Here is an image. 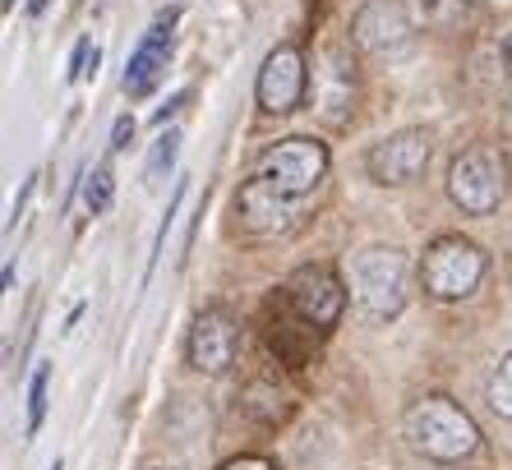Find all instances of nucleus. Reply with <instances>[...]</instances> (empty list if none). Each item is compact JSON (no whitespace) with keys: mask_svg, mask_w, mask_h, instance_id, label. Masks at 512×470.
Wrapping results in <instances>:
<instances>
[{"mask_svg":"<svg viewBox=\"0 0 512 470\" xmlns=\"http://www.w3.org/2000/svg\"><path fill=\"white\" fill-rule=\"evenodd\" d=\"M402 434L420 457L439 461V466H457L480 447L476 420L448 397H420L416 406H406Z\"/></svg>","mask_w":512,"mask_h":470,"instance_id":"1","label":"nucleus"},{"mask_svg":"<svg viewBox=\"0 0 512 470\" xmlns=\"http://www.w3.org/2000/svg\"><path fill=\"white\" fill-rule=\"evenodd\" d=\"M351 300L365 323H393L411 300V259L393 245L360 249L351 263Z\"/></svg>","mask_w":512,"mask_h":470,"instance_id":"2","label":"nucleus"},{"mask_svg":"<svg viewBox=\"0 0 512 470\" xmlns=\"http://www.w3.org/2000/svg\"><path fill=\"white\" fill-rule=\"evenodd\" d=\"M323 176H328V148L319 139H282L263 148V157L254 162V180L291 203L314 194Z\"/></svg>","mask_w":512,"mask_h":470,"instance_id":"3","label":"nucleus"},{"mask_svg":"<svg viewBox=\"0 0 512 470\" xmlns=\"http://www.w3.org/2000/svg\"><path fill=\"white\" fill-rule=\"evenodd\" d=\"M448 194L466 217H489L508 199V157L499 148H489V143L466 148L448 171Z\"/></svg>","mask_w":512,"mask_h":470,"instance_id":"4","label":"nucleus"},{"mask_svg":"<svg viewBox=\"0 0 512 470\" xmlns=\"http://www.w3.org/2000/svg\"><path fill=\"white\" fill-rule=\"evenodd\" d=\"M480 277H485V254L462 235L434 240L420 259V286L434 300H466V295H476Z\"/></svg>","mask_w":512,"mask_h":470,"instance_id":"5","label":"nucleus"},{"mask_svg":"<svg viewBox=\"0 0 512 470\" xmlns=\"http://www.w3.org/2000/svg\"><path fill=\"white\" fill-rule=\"evenodd\" d=\"M351 42L374 60H397L416 42V19L402 0H370L351 19Z\"/></svg>","mask_w":512,"mask_h":470,"instance_id":"6","label":"nucleus"},{"mask_svg":"<svg viewBox=\"0 0 512 470\" xmlns=\"http://www.w3.org/2000/svg\"><path fill=\"white\" fill-rule=\"evenodd\" d=\"M286 300H291V309L310 328L328 332V328H337V318L346 309V286L328 263H305V268H296L286 277Z\"/></svg>","mask_w":512,"mask_h":470,"instance_id":"7","label":"nucleus"},{"mask_svg":"<svg viewBox=\"0 0 512 470\" xmlns=\"http://www.w3.org/2000/svg\"><path fill=\"white\" fill-rule=\"evenodd\" d=\"M429 153H434V143L425 130H397L365 153V171L374 185H411L429 166Z\"/></svg>","mask_w":512,"mask_h":470,"instance_id":"8","label":"nucleus"},{"mask_svg":"<svg viewBox=\"0 0 512 470\" xmlns=\"http://www.w3.org/2000/svg\"><path fill=\"white\" fill-rule=\"evenodd\" d=\"M305 56L296 47H273L268 60L259 65V83H254V93H259V106L263 111H273V116H291L300 102H305Z\"/></svg>","mask_w":512,"mask_h":470,"instance_id":"9","label":"nucleus"},{"mask_svg":"<svg viewBox=\"0 0 512 470\" xmlns=\"http://www.w3.org/2000/svg\"><path fill=\"white\" fill-rule=\"evenodd\" d=\"M185 351H190V365L199 369V374H227L240 351V323L227 309H203V314L194 318Z\"/></svg>","mask_w":512,"mask_h":470,"instance_id":"10","label":"nucleus"},{"mask_svg":"<svg viewBox=\"0 0 512 470\" xmlns=\"http://www.w3.org/2000/svg\"><path fill=\"white\" fill-rule=\"evenodd\" d=\"M236 212H240V226L250 235H286L291 226L300 222V203L282 199V194H273L268 185H259V180H245L236 194Z\"/></svg>","mask_w":512,"mask_h":470,"instance_id":"11","label":"nucleus"},{"mask_svg":"<svg viewBox=\"0 0 512 470\" xmlns=\"http://www.w3.org/2000/svg\"><path fill=\"white\" fill-rule=\"evenodd\" d=\"M171 24H176V10L162 14V19L148 28V37L134 47L130 65H125V93L130 97H148L157 88L162 65H167V51H171Z\"/></svg>","mask_w":512,"mask_h":470,"instance_id":"12","label":"nucleus"},{"mask_svg":"<svg viewBox=\"0 0 512 470\" xmlns=\"http://www.w3.org/2000/svg\"><path fill=\"white\" fill-rule=\"evenodd\" d=\"M485 397H489V411H494V415H503V420H512V351L503 355L499 365H494V374H489V388H485Z\"/></svg>","mask_w":512,"mask_h":470,"instance_id":"13","label":"nucleus"},{"mask_svg":"<svg viewBox=\"0 0 512 470\" xmlns=\"http://www.w3.org/2000/svg\"><path fill=\"white\" fill-rule=\"evenodd\" d=\"M176 153H180V130H167L162 139L153 143V153H148V166H143V180H148V185H157V180H162V176L171 171Z\"/></svg>","mask_w":512,"mask_h":470,"instance_id":"14","label":"nucleus"},{"mask_svg":"<svg viewBox=\"0 0 512 470\" xmlns=\"http://www.w3.org/2000/svg\"><path fill=\"white\" fill-rule=\"evenodd\" d=\"M111 199H116V176H111L107 166H97L93 176H88V185H84V203H88V212H107L111 208Z\"/></svg>","mask_w":512,"mask_h":470,"instance_id":"15","label":"nucleus"},{"mask_svg":"<svg viewBox=\"0 0 512 470\" xmlns=\"http://www.w3.org/2000/svg\"><path fill=\"white\" fill-rule=\"evenodd\" d=\"M42 415H47V369H37L28 383V429H37Z\"/></svg>","mask_w":512,"mask_h":470,"instance_id":"16","label":"nucleus"},{"mask_svg":"<svg viewBox=\"0 0 512 470\" xmlns=\"http://www.w3.org/2000/svg\"><path fill=\"white\" fill-rule=\"evenodd\" d=\"M88 51H97V47L84 37V42L74 47V56H70V83H74V79H84V70H88Z\"/></svg>","mask_w":512,"mask_h":470,"instance_id":"17","label":"nucleus"},{"mask_svg":"<svg viewBox=\"0 0 512 470\" xmlns=\"http://www.w3.org/2000/svg\"><path fill=\"white\" fill-rule=\"evenodd\" d=\"M130 134H134V116H120L116 120V134H111V148H125V143H130Z\"/></svg>","mask_w":512,"mask_h":470,"instance_id":"18","label":"nucleus"},{"mask_svg":"<svg viewBox=\"0 0 512 470\" xmlns=\"http://www.w3.org/2000/svg\"><path fill=\"white\" fill-rule=\"evenodd\" d=\"M222 470H273V461H263V457H236V461H227Z\"/></svg>","mask_w":512,"mask_h":470,"instance_id":"19","label":"nucleus"},{"mask_svg":"<svg viewBox=\"0 0 512 470\" xmlns=\"http://www.w3.org/2000/svg\"><path fill=\"white\" fill-rule=\"evenodd\" d=\"M503 60H508V65H512V33L503 37Z\"/></svg>","mask_w":512,"mask_h":470,"instance_id":"20","label":"nucleus"},{"mask_svg":"<svg viewBox=\"0 0 512 470\" xmlns=\"http://www.w3.org/2000/svg\"><path fill=\"white\" fill-rule=\"evenodd\" d=\"M10 5H14V0H5V10H10Z\"/></svg>","mask_w":512,"mask_h":470,"instance_id":"21","label":"nucleus"},{"mask_svg":"<svg viewBox=\"0 0 512 470\" xmlns=\"http://www.w3.org/2000/svg\"><path fill=\"white\" fill-rule=\"evenodd\" d=\"M162 470H176V466H162Z\"/></svg>","mask_w":512,"mask_h":470,"instance_id":"22","label":"nucleus"}]
</instances>
